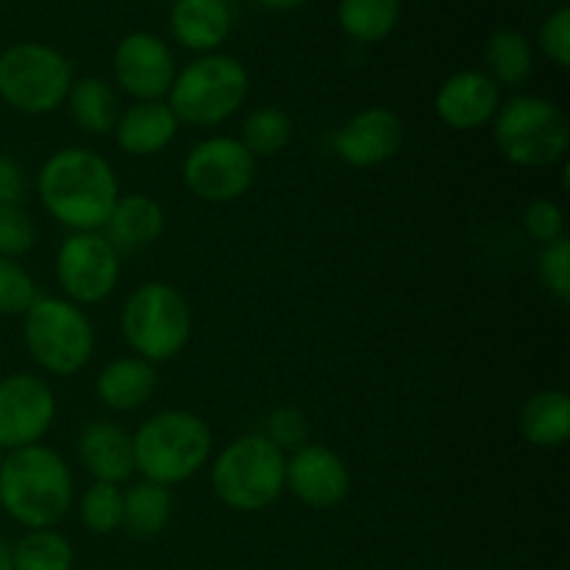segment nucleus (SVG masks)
Instances as JSON below:
<instances>
[{"label": "nucleus", "mask_w": 570, "mask_h": 570, "mask_svg": "<svg viewBox=\"0 0 570 570\" xmlns=\"http://www.w3.org/2000/svg\"><path fill=\"white\" fill-rule=\"evenodd\" d=\"M134 440V471L145 482L173 488L204 471L212 460V429L204 417L187 410H165L150 415Z\"/></svg>", "instance_id": "3"}, {"label": "nucleus", "mask_w": 570, "mask_h": 570, "mask_svg": "<svg viewBox=\"0 0 570 570\" xmlns=\"http://www.w3.org/2000/svg\"><path fill=\"white\" fill-rule=\"evenodd\" d=\"M493 142L515 167H551L566 159L570 122L566 111L540 95L501 100L493 117Z\"/></svg>", "instance_id": "5"}, {"label": "nucleus", "mask_w": 570, "mask_h": 570, "mask_svg": "<svg viewBox=\"0 0 570 570\" xmlns=\"http://www.w3.org/2000/svg\"><path fill=\"white\" fill-rule=\"evenodd\" d=\"M78 460L95 482L120 488L134 473L131 432L109 421H95L78 434Z\"/></svg>", "instance_id": "17"}, {"label": "nucleus", "mask_w": 570, "mask_h": 570, "mask_svg": "<svg viewBox=\"0 0 570 570\" xmlns=\"http://www.w3.org/2000/svg\"><path fill=\"white\" fill-rule=\"evenodd\" d=\"M76 499L72 471L59 451L37 443L9 451L0 468V507L26 529H53Z\"/></svg>", "instance_id": "2"}, {"label": "nucleus", "mask_w": 570, "mask_h": 570, "mask_svg": "<svg viewBox=\"0 0 570 570\" xmlns=\"http://www.w3.org/2000/svg\"><path fill=\"white\" fill-rule=\"evenodd\" d=\"M56 421V395L42 376L11 373L0 379V451L37 445Z\"/></svg>", "instance_id": "12"}, {"label": "nucleus", "mask_w": 570, "mask_h": 570, "mask_svg": "<svg viewBox=\"0 0 570 570\" xmlns=\"http://www.w3.org/2000/svg\"><path fill=\"white\" fill-rule=\"evenodd\" d=\"M22 343L45 373L76 376L95 354V328L72 301L37 295L22 315Z\"/></svg>", "instance_id": "8"}, {"label": "nucleus", "mask_w": 570, "mask_h": 570, "mask_svg": "<svg viewBox=\"0 0 570 570\" xmlns=\"http://www.w3.org/2000/svg\"><path fill=\"white\" fill-rule=\"evenodd\" d=\"M540 50L554 61L557 67L570 65V9L568 6H560V9L551 11L546 17V22L540 26Z\"/></svg>", "instance_id": "35"}, {"label": "nucleus", "mask_w": 570, "mask_h": 570, "mask_svg": "<svg viewBox=\"0 0 570 570\" xmlns=\"http://www.w3.org/2000/svg\"><path fill=\"white\" fill-rule=\"evenodd\" d=\"M287 456L265 434H243L212 465V490L234 512H259L276 504L284 490Z\"/></svg>", "instance_id": "7"}, {"label": "nucleus", "mask_w": 570, "mask_h": 570, "mask_svg": "<svg viewBox=\"0 0 570 570\" xmlns=\"http://www.w3.org/2000/svg\"><path fill=\"white\" fill-rule=\"evenodd\" d=\"M256 3L265 6V9L271 11H295L304 3H309V0H256Z\"/></svg>", "instance_id": "37"}, {"label": "nucleus", "mask_w": 570, "mask_h": 570, "mask_svg": "<svg viewBox=\"0 0 570 570\" xmlns=\"http://www.w3.org/2000/svg\"><path fill=\"white\" fill-rule=\"evenodd\" d=\"M265 438L282 451H298L309 443V417L298 406H278L267 415Z\"/></svg>", "instance_id": "33"}, {"label": "nucleus", "mask_w": 570, "mask_h": 570, "mask_svg": "<svg viewBox=\"0 0 570 570\" xmlns=\"http://www.w3.org/2000/svg\"><path fill=\"white\" fill-rule=\"evenodd\" d=\"M26 173L22 167L17 165L14 159L0 154V206H9V204H22L26 198Z\"/></svg>", "instance_id": "36"}, {"label": "nucleus", "mask_w": 570, "mask_h": 570, "mask_svg": "<svg viewBox=\"0 0 570 570\" xmlns=\"http://www.w3.org/2000/svg\"><path fill=\"white\" fill-rule=\"evenodd\" d=\"M45 212L70 232H100L120 198L115 167L92 148H61L37 176Z\"/></svg>", "instance_id": "1"}, {"label": "nucleus", "mask_w": 570, "mask_h": 570, "mask_svg": "<svg viewBox=\"0 0 570 570\" xmlns=\"http://www.w3.org/2000/svg\"><path fill=\"white\" fill-rule=\"evenodd\" d=\"M173 515L170 488L154 482H139L122 493V523L128 538L154 540L167 529Z\"/></svg>", "instance_id": "24"}, {"label": "nucleus", "mask_w": 570, "mask_h": 570, "mask_svg": "<svg viewBox=\"0 0 570 570\" xmlns=\"http://www.w3.org/2000/svg\"><path fill=\"white\" fill-rule=\"evenodd\" d=\"M0 468H3V451H0Z\"/></svg>", "instance_id": "39"}, {"label": "nucleus", "mask_w": 570, "mask_h": 570, "mask_svg": "<svg viewBox=\"0 0 570 570\" xmlns=\"http://www.w3.org/2000/svg\"><path fill=\"white\" fill-rule=\"evenodd\" d=\"M178 117L167 100H134L120 111L115 126V139L128 156H156L176 139Z\"/></svg>", "instance_id": "19"}, {"label": "nucleus", "mask_w": 570, "mask_h": 570, "mask_svg": "<svg viewBox=\"0 0 570 570\" xmlns=\"http://www.w3.org/2000/svg\"><path fill=\"white\" fill-rule=\"evenodd\" d=\"M81 523L92 534H111L122 523V490L117 484L95 482L81 495Z\"/></svg>", "instance_id": "29"}, {"label": "nucleus", "mask_w": 570, "mask_h": 570, "mask_svg": "<svg viewBox=\"0 0 570 570\" xmlns=\"http://www.w3.org/2000/svg\"><path fill=\"white\" fill-rule=\"evenodd\" d=\"M248 89L250 76L243 61L226 53H206L176 72L167 106L178 122L212 128L237 115Z\"/></svg>", "instance_id": "6"}, {"label": "nucleus", "mask_w": 570, "mask_h": 570, "mask_svg": "<svg viewBox=\"0 0 570 570\" xmlns=\"http://www.w3.org/2000/svg\"><path fill=\"white\" fill-rule=\"evenodd\" d=\"M232 26V6L226 0H176L170 9V33L195 53H217Z\"/></svg>", "instance_id": "20"}, {"label": "nucleus", "mask_w": 570, "mask_h": 570, "mask_svg": "<svg viewBox=\"0 0 570 570\" xmlns=\"http://www.w3.org/2000/svg\"><path fill=\"white\" fill-rule=\"evenodd\" d=\"M538 276L543 282L546 293L560 304L570 301V239L562 237L557 243L546 245L538 256Z\"/></svg>", "instance_id": "32"}, {"label": "nucleus", "mask_w": 570, "mask_h": 570, "mask_svg": "<svg viewBox=\"0 0 570 570\" xmlns=\"http://www.w3.org/2000/svg\"><path fill=\"white\" fill-rule=\"evenodd\" d=\"M65 104L72 122L87 134H111L122 111L117 89L98 76L76 78Z\"/></svg>", "instance_id": "23"}, {"label": "nucleus", "mask_w": 570, "mask_h": 570, "mask_svg": "<svg viewBox=\"0 0 570 570\" xmlns=\"http://www.w3.org/2000/svg\"><path fill=\"white\" fill-rule=\"evenodd\" d=\"M56 278L72 304H100L120 282V254L100 232H72L56 254Z\"/></svg>", "instance_id": "11"}, {"label": "nucleus", "mask_w": 570, "mask_h": 570, "mask_svg": "<svg viewBox=\"0 0 570 570\" xmlns=\"http://www.w3.org/2000/svg\"><path fill=\"white\" fill-rule=\"evenodd\" d=\"M501 106V87L484 70H460L434 95L440 122L454 131H476L493 122Z\"/></svg>", "instance_id": "16"}, {"label": "nucleus", "mask_w": 570, "mask_h": 570, "mask_svg": "<svg viewBox=\"0 0 570 570\" xmlns=\"http://www.w3.org/2000/svg\"><path fill=\"white\" fill-rule=\"evenodd\" d=\"M156 365L139 356H120L111 360L95 379V395L111 412H134L148 404L156 393Z\"/></svg>", "instance_id": "21"}, {"label": "nucleus", "mask_w": 570, "mask_h": 570, "mask_svg": "<svg viewBox=\"0 0 570 570\" xmlns=\"http://www.w3.org/2000/svg\"><path fill=\"white\" fill-rule=\"evenodd\" d=\"M0 570H11V546L0 538Z\"/></svg>", "instance_id": "38"}, {"label": "nucleus", "mask_w": 570, "mask_h": 570, "mask_svg": "<svg viewBox=\"0 0 570 570\" xmlns=\"http://www.w3.org/2000/svg\"><path fill=\"white\" fill-rule=\"evenodd\" d=\"M33 301H37V284L31 273L17 259L0 256V315H26Z\"/></svg>", "instance_id": "30"}, {"label": "nucleus", "mask_w": 570, "mask_h": 570, "mask_svg": "<svg viewBox=\"0 0 570 570\" xmlns=\"http://www.w3.org/2000/svg\"><path fill=\"white\" fill-rule=\"evenodd\" d=\"M120 332L139 360L150 365L176 360L193 337L187 295L167 282L139 284L122 306Z\"/></svg>", "instance_id": "4"}, {"label": "nucleus", "mask_w": 570, "mask_h": 570, "mask_svg": "<svg viewBox=\"0 0 570 570\" xmlns=\"http://www.w3.org/2000/svg\"><path fill=\"white\" fill-rule=\"evenodd\" d=\"M72 65L45 42H17L0 53V98L22 115H50L67 100Z\"/></svg>", "instance_id": "9"}, {"label": "nucleus", "mask_w": 570, "mask_h": 570, "mask_svg": "<svg viewBox=\"0 0 570 570\" xmlns=\"http://www.w3.org/2000/svg\"><path fill=\"white\" fill-rule=\"evenodd\" d=\"M167 217L156 198L142 193L120 195L104 226V237L109 239L117 254H137L150 248L165 234Z\"/></svg>", "instance_id": "18"}, {"label": "nucleus", "mask_w": 570, "mask_h": 570, "mask_svg": "<svg viewBox=\"0 0 570 570\" xmlns=\"http://www.w3.org/2000/svg\"><path fill=\"white\" fill-rule=\"evenodd\" d=\"M284 490L312 510H334L348 499V465L337 451L306 443L284 465Z\"/></svg>", "instance_id": "14"}, {"label": "nucleus", "mask_w": 570, "mask_h": 570, "mask_svg": "<svg viewBox=\"0 0 570 570\" xmlns=\"http://www.w3.org/2000/svg\"><path fill=\"white\" fill-rule=\"evenodd\" d=\"M518 429L534 449H562L570 438V399L566 390H538L518 415Z\"/></svg>", "instance_id": "22"}, {"label": "nucleus", "mask_w": 570, "mask_h": 570, "mask_svg": "<svg viewBox=\"0 0 570 570\" xmlns=\"http://www.w3.org/2000/svg\"><path fill=\"white\" fill-rule=\"evenodd\" d=\"M404 142L401 117L387 106L362 109L334 137V150L351 167H379L393 159Z\"/></svg>", "instance_id": "15"}, {"label": "nucleus", "mask_w": 570, "mask_h": 570, "mask_svg": "<svg viewBox=\"0 0 570 570\" xmlns=\"http://www.w3.org/2000/svg\"><path fill=\"white\" fill-rule=\"evenodd\" d=\"M184 187L206 204H232L256 181V159L237 137H209L193 145L181 165Z\"/></svg>", "instance_id": "10"}, {"label": "nucleus", "mask_w": 570, "mask_h": 570, "mask_svg": "<svg viewBox=\"0 0 570 570\" xmlns=\"http://www.w3.org/2000/svg\"><path fill=\"white\" fill-rule=\"evenodd\" d=\"M72 562L70 540L53 529H33L11 549V570H72Z\"/></svg>", "instance_id": "27"}, {"label": "nucleus", "mask_w": 570, "mask_h": 570, "mask_svg": "<svg viewBox=\"0 0 570 570\" xmlns=\"http://www.w3.org/2000/svg\"><path fill=\"white\" fill-rule=\"evenodd\" d=\"M33 243H37V226L22 204L0 206V256L20 259L33 248Z\"/></svg>", "instance_id": "31"}, {"label": "nucleus", "mask_w": 570, "mask_h": 570, "mask_svg": "<svg viewBox=\"0 0 570 570\" xmlns=\"http://www.w3.org/2000/svg\"><path fill=\"white\" fill-rule=\"evenodd\" d=\"M111 70L120 92L134 100H165L178 72L170 45L148 31L126 33L117 42Z\"/></svg>", "instance_id": "13"}, {"label": "nucleus", "mask_w": 570, "mask_h": 570, "mask_svg": "<svg viewBox=\"0 0 570 570\" xmlns=\"http://www.w3.org/2000/svg\"><path fill=\"white\" fill-rule=\"evenodd\" d=\"M289 139H293V117L282 106H259L245 117L239 142L254 159H271L287 148Z\"/></svg>", "instance_id": "28"}, {"label": "nucleus", "mask_w": 570, "mask_h": 570, "mask_svg": "<svg viewBox=\"0 0 570 570\" xmlns=\"http://www.w3.org/2000/svg\"><path fill=\"white\" fill-rule=\"evenodd\" d=\"M484 65H488V76L493 78L499 87L518 89L532 78L534 72V53L529 39L515 28H499L490 33L488 45H484Z\"/></svg>", "instance_id": "25"}, {"label": "nucleus", "mask_w": 570, "mask_h": 570, "mask_svg": "<svg viewBox=\"0 0 570 570\" xmlns=\"http://www.w3.org/2000/svg\"><path fill=\"white\" fill-rule=\"evenodd\" d=\"M523 232L538 245H551L566 237V212L549 198H538L523 212Z\"/></svg>", "instance_id": "34"}, {"label": "nucleus", "mask_w": 570, "mask_h": 570, "mask_svg": "<svg viewBox=\"0 0 570 570\" xmlns=\"http://www.w3.org/2000/svg\"><path fill=\"white\" fill-rule=\"evenodd\" d=\"M401 20V0H340V31L360 45L384 42Z\"/></svg>", "instance_id": "26"}]
</instances>
